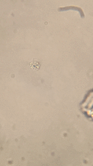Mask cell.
<instances>
[{"instance_id": "1", "label": "cell", "mask_w": 93, "mask_h": 166, "mask_svg": "<svg viewBox=\"0 0 93 166\" xmlns=\"http://www.w3.org/2000/svg\"><path fill=\"white\" fill-rule=\"evenodd\" d=\"M30 67L32 68L33 70L37 71L39 70V69L40 67V64H39V62H37V61L33 60L30 63Z\"/></svg>"}]
</instances>
